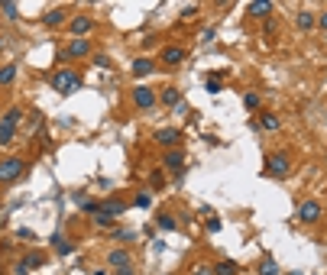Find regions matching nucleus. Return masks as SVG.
Returning <instances> with one entry per match:
<instances>
[{
	"label": "nucleus",
	"mask_w": 327,
	"mask_h": 275,
	"mask_svg": "<svg viewBox=\"0 0 327 275\" xmlns=\"http://www.w3.org/2000/svg\"><path fill=\"white\" fill-rule=\"evenodd\" d=\"M263 172L269 175V178H285V175L292 172V156H288V152H269Z\"/></svg>",
	"instance_id": "obj_1"
},
{
	"label": "nucleus",
	"mask_w": 327,
	"mask_h": 275,
	"mask_svg": "<svg viewBox=\"0 0 327 275\" xmlns=\"http://www.w3.org/2000/svg\"><path fill=\"white\" fill-rule=\"evenodd\" d=\"M26 172V162L20 156H7L0 159V185H13V181H20Z\"/></svg>",
	"instance_id": "obj_2"
},
{
	"label": "nucleus",
	"mask_w": 327,
	"mask_h": 275,
	"mask_svg": "<svg viewBox=\"0 0 327 275\" xmlns=\"http://www.w3.org/2000/svg\"><path fill=\"white\" fill-rule=\"evenodd\" d=\"M49 84H52L59 94H71V91H78V87H81V75H78V71H71V68H62V71H55L52 78H49Z\"/></svg>",
	"instance_id": "obj_3"
},
{
	"label": "nucleus",
	"mask_w": 327,
	"mask_h": 275,
	"mask_svg": "<svg viewBox=\"0 0 327 275\" xmlns=\"http://www.w3.org/2000/svg\"><path fill=\"white\" fill-rule=\"evenodd\" d=\"M133 256L126 249H110V256H107V262H110V269H114V275H130L133 272Z\"/></svg>",
	"instance_id": "obj_4"
},
{
	"label": "nucleus",
	"mask_w": 327,
	"mask_h": 275,
	"mask_svg": "<svg viewBox=\"0 0 327 275\" xmlns=\"http://www.w3.org/2000/svg\"><path fill=\"white\" fill-rule=\"evenodd\" d=\"M156 101H159L156 91H152V87H146V84H140L136 91H133V104H136L140 110H152V107H156Z\"/></svg>",
	"instance_id": "obj_5"
},
{
	"label": "nucleus",
	"mask_w": 327,
	"mask_h": 275,
	"mask_svg": "<svg viewBox=\"0 0 327 275\" xmlns=\"http://www.w3.org/2000/svg\"><path fill=\"white\" fill-rule=\"evenodd\" d=\"M298 220H301V223H318L321 220V204L318 201H304V204L298 207Z\"/></svg>",
	"instance_id": "obj_6"
},
{
	"label": "nucleus",
	"mask_w": 327,
	"mask_h": 275,
	"mask_svg": "<svg viewBox=\"0 0 327 275\" xmlns=\"http://www.w3.org/2000/svg\"><path fill=\"white\" fill-rule=\"evenodd\" d=\"M181 139V133L175 130V126H162V130H156V142L159 146H169V149H175Z\"/></svg>",
	"instance_id": "obj_7"
},
{
	"label": "nucleus",
	"mask_w": 327,
	"mask_h": 275,
	"mask_svg": "<svg viewBox=\"0 0 327 275\" xmlns=\"http://www.w3.org/2000/svg\"><path fill=\"white\" fill-rule=\"evenodd\" d=\"M91 16H75V20H71V23H68V32H71V36H75V39H85V36H88V32H91Z\"/></svg>",
	"instance_id": "obj_8"
},
{
	"label": "nucleus",
	"mask_w": 327,
	"mask_h": 275,
	"mask_svg": "<svg viewBox=\"0 0 327 275\" xmlns=\"http://www.w3.org/2000/svg\"><path fill=\"white\" fill-rule=\"evenodd\" d=\"M65 20H68V10L52 7L46 16H42V26H49V29H59V26H65Z\"/></svg>",
	"instance_id": "obj_9"
},
{
	"label": "nucleus",
	"mask_w": 327,
	"mask_h": 275,
	"mask_svg": "<svg viewBox=\"0 0 327 275\" xmlns=\"http://www.w3.org/2000/svg\"><path fill=\"white\" fill-rule=\"evenodd\" d=\"M159 55H162V62H165V65H181V62L188 58V52H185L181 46H165Z\"/></svg>",
	"instance_id": "obj_10"
},
{
	"label": "nucleus",
	"mask_w": 327,
	"mask_h": 275,
	"mask_svg": "<svg viewBox=\"0 0 327 275\" xmlns=\"http://www.w3.org/2000/svg\"><path fill=\"white\" fill-rule=\"evenodd\" d=\"M162 162H165L169 172H181V168H185V152H181V149H169Z\"/></svg>",
	"instance_id": "obj_11"
},
{
	"label": "nucleus",
	"mask_w": 327,
	"mask_h": 275,
	"mask_svg": "<svg viewBox=\"0 0 327 275\" xmlns=\"http://www.w3.org/2000/svg\"><path fill=\"white\" fill-rule=\"evenodd\" d=\"M91 52V46H88V39H75L68 49L62 52V58H85V55Z\"/></svg>",
	"instance_id": "obj_12"
},
{
	"label": "nucleus",
	"mask_w": 327,
	"mask_h": 275,
	"mask_svg": "<svg viewBox=\"0 0 327 275\" xmlns=\"http://www.w3.org/2000/svg\"><path fill=\"white\" fill-rule=\"evenodd\" d=\"M159 101H162L165 104V107H175V110H178L181 107V91H178V87H165V91H162V94H159Z\"/></svg>",
	"instance_id": "obj_13"
},
{
	"label": "nucleus",
	"mask_w": 327,
	"mask_h": 275,
	"mask_svg": "<svg viewBox=\"0 0 327 275\" xmlns=\"http://www.w3.org/2000/svg\"><path fill=\"white\" fill-rule=\"evenodd\" d=\"M256 126H259V130H263V133H275V130H279V126H282V120L275 117V113H263V117L256 120Z\"/></svg>",
	"instance_id": "obj_14"
},
{
	"label": "nucleus",
	"mask_w": 327,
	"mask_h": 275,
	"mask_svg": "<svg viewBox=\"0 0 327 275\" xmlns=\"http://www.w3.org/2000/svg\"><path fill=\"white\" fill-rule=\"evenodd\" d=\"M156 227L159 230H162V233H175V230H178V220H175V217H172V214H159V217H156Z\"/></svg>",
	"instance_id": "obj_15"
},
{
	"label": "nucleus",
	"mask_w": 327,
	"mask_h": 275,
	"mask_svg": "<svg viewBox=\"0 0 327 275\" xmlns=\"http://www.w3.org/2000/svg\"><path fill=\"white\" fill-rule=\"evenodd\" d=\"M123 211H126V204L114 197V201H104V204H101V211H97V214H107V217H120Z\"/></svg>",
	"instance_id": "obj_16"
},
{
	"label": "nucleus",
	"mask_w": 327,
	"mask_h": 275,
	"mask_svg": "<svg viewBox=\"0 0 327 275\" xmlns=\"http://www.w3.org/2000/svg\"><path fill=\"white\" fill-rule=\"evenodd\" d=\"M23 266H26V269H42V266H46V252H39V249L26 252V256H23Z\"/></svg>",
	"instance_id": "obj_17"
},
{
	"label": "nucleus",
	"mask_w": 327,
	"mask_h": 275,
	"mask_svg": "<svg viewBox=\"0 0 327 275\" xmlns=\"http://www.w3.org/2000/svg\"><path fill=\"white\" fill-rule=\"evenodd\" d=\"M246 13L249 16H269L272 13V0H256V3H249Z\"/></svg>",
	"instance_id": "obj_18"
},
{
	"label": "nucleus",
	"mask_w": 327,
	"mask_h": 275,
	"mask_svg": "<svg viewBox=\"0 0 327 275\" xmlns=\"http://www.w3.org/2000/svg\"><path fill=\"white\" fill-rule=\"evenodd\" d=\"M152 71H156V62H152V58H136V62H133V75H136V78H140V75H152Z\"/></svg>",
	"instance_id": "obj_19"
},
{
	"label": "nucleus",
	"mask_w": 327,
	"mask_h": 275,
	"mask_svg": "<svg viewBox=\"0 0 327 275\" xmlns=\"http://www.w3.org/2000/svg\"><path fill=\"white\" fill-rule=\"evenodd\" d=\"M314 26H318V16L311 13V10H301V13H298V29H314Z\"/></svg>",
	"instance_id": "obj_20"
},
{
	"label": "nucleus",
	"mask_w": 327,
	"mask_h": 275,
	"mask_svg": "<svg viewBox=\"0 0 327 275\" xmlns=\"http://www.w3.org/2000/svg\"><path fill=\"white\" fill-rule=\"evenodd\" d=\"M13 136H16V126H10V123H3V120H0V146H3V149L13 142Z\"/></svg>",
	"instance_id": "obj_21"
},
{
	"label": "nucleus",
	"mask_w": 327,
	"mask_h": 275,
	"mask_svg": "<svg viewBox=\"0 0 327 275\" xmlns=\"http://www.w3.org/2000/svg\"><path fill=\"white\" fill-rule=\"evenodd\" d=\"M13 78H16V65H0V87L13 84Z\"/></svg>",
	"instance_id": "obj_22"
},
{
	"label": "nucleus",
	"mask_w": 327,
	"mask_h": 275,
	"mask_svg": "<svg viewBox=\"0 0 327 275\" xmlns=\"http://www.w3.org/2000/svg\"><path fill=\"white\" fill-rule=\"evenodd\" d=\"M214 275H237V262L234 259H224L214 266Z\"/></svg>",
	"instance_id": "obj_23"
},
{
	"label": "nucleus",
	"mask_w": 327,
	"mask_h": 275,
	"mask_svg": "<svg viewBox=\"0 0 327 275\" xmlns=\"http://www.w3.org/2000/svg\"><path fill=\"white\" fill-rule=\"evenodd\" d=\"M52 246H55L59 252H71V249H75V246H71V240H65L62 233H52Z\"/></svg>",
	"instance_id": "obj_24"
},
{
	"label": "nucleus",
	"mask_w": 327,
	"mask_h": 275,
	"mask_svg": "<svg viewBox=\"0 0 327 275\" xmlns=\"http://www.w3.org/2000/svg\"><path fill=\"white\" fill-rule=\"evenodd\" d=\"M259 275H279V262H275V259H263V262H259Z\"/></svg>",
	"instance_id": "obj_25"
},
{
	"label": "nucleus",
	"mask_w": 327,
	"mask_h": 275,
	"mask_svg": "<svg viewBox=\"0 0 327 275\" xmlns=\"http://www.w3.org/2000/svg\"><path fill=\"white\" fill-rule=\"evenodd\" d=\"M204 87H208V94H220V91H224V81H220L217 75H210V78L204 81Z\"/></svg>",
	"instance_id": "obj_26"
},
{
	"label": "nucleus",
	"mask_w": 327,
	"mask_h": 275,
	"mask_svg": "<svg viewBox=\"0 0 327 275\" xmlns=\"http://www.w3.org/2000/svg\"><path fill=\"white\" fill-rule=\"evenodd\" d=\"M149 204H152V194H149V191H140V194L133 197V207H140V211H146Z\"/></svg>",
	"instance_id": "obj_27"
},
{
	"label": "nucleus",
	"mask_w": 327,
	"mask_h": 275,
	"mask_svg": "<svg viewBox=\"0 0 327 275\" xmlns=\"http://www.w3.org/2000/svg\"><path fill=\"white\" fill-rule=\"evenodd\" d=\"M259 104H263V101H259V94H256V91L243 94V107H246V110H259Z\"/></svg>",
	"instance_id": "obj_28"
},
{
	"label": "nucleus",
	"mask_w": 327,
	"mask_h": 275,
	"mask_svg": "<svg viewBox=\"0 0 327 275\" xmlns=\"http://www.w3.org/2000/svg\"><path fill=\"white\" fill-rule=\"evenodd\" d=\"M114 240H120V243H133V240H140V233H133V230H114Z\"/></svg>",
	"instance_id": "obj_29"
},
{
	"label": "nucleus",
	"mask_w": 327,
	"mask_h": 275,
	"mask_svg": "<svg viewBox=\"0 0 327 275\" xmlns=\"http://www.w3.org/2000/svg\"><path fill=\"white\" fill-rule=\"evenodd\" d=\"M20 120H23V110H20V107H13V110H7V113H3V123H10V126H16Z\"/></svg>",
	"instance_id": "obj_30"
},
{
	"label": "nucleus",
	"mask_w": 327,
	"mask_h": 275,
	"mask_svg": "<svg viewBox=\"0 0 327 275\" xmlns=\"http://www.w3.org/2000/svg\"><path fill=\"white\" fill-rule=\"evenodd\" d=\"M0 10H3V16H10V20H13V16L20 13V10H16V3H13V0H3V3H0Z\"/></svg>",
	"instance_id": "obj_31"
},
{
	"label": "nucleus",
	"mask_w": 327,
	"mask_h": 275,
	"mask_svg": "<svg viewBox=\"0 0 327 275\" xmlns=\"http://www.w3.org/2000/svg\"><path fill=\"white\" fill-rule=\"evenodd\" d=\"M220 230H224L220 217H210V220H208V233H220Z\"/></svg>",
	"instance_id": "obj_32"
},
{
	"label": "nucleus",
	"mask_w": 327,
	"mask_h": 275,
	"mask_svg": "<svg viewBox=\"0 0 327 275\" xmlns=\"http://www.w3.org/2000/svg\"><path fill=\"white\" fill-rule=\"evenodd\" d=\"M16 236H20V240H26V243H32V240H36V233H32L30 227H20V230H16Z\"/></svg>",
	"instance_id": "obj_33"
},
{
	"label": "nucleus",
	"mask_w": 327,
	"mask_h": 275,
	"mask_svg": "<svg viewBox=\"0 0 327 275\" xmlns=\"http://www.w3.org/2000/svg\"><path fill=\"white\" fill-rule=\"evenodd\" d=\"M149 181H152V188H156V191L165 188V175L162 172H152V178H149Z\"/></svg>",
	"instance_id": "obj_34"
},
{
	"label": "nucleus",
	"mask_w": 327,
	"mask_h": 275,
	"mask_svg": "<svg viewBox=\"0 0 327 275\" xmlns=\"http://www.w3.org/2000/svg\"><path fill=\"white\" fill-rule=\"evenodd\" d=\"M94 220H97V227H114V217L107 214H94Z\"/></svg>",
	"instance_id": "obj_35"
},
{
	"label": "nucleus",
	"mask_w": 327,
	"mask_h": 275,
	"mask_svg": "<svg viewBox=\"0 0 327 275\" xmlns=\"http://www.w3.org/2000/svg\"><path fill=\"white\" fill-rule=\"evenodd\" d=\"M191 275H214V266H195Z\"/></svg>",
	"instance_id": "obj_36"
},
{
	"label": "nucleus",
	"mask_w": 327,
	"mask_h": 275,
	"mask_svg": "<svg viewBox=\"0 0 327 275\" xmlns=\"http://www.w3.org/2000/svg\"><path fill=\"white\" fill-rule=\"evenodd\" d=\"M214 36H217V29H214V26H208V29L201 32V42H210V39H214Z\"/></svg>",
	"instance_id": "obj_37"
},
{
	"label": "nucleus",
	"mask_w": 327,
	"mask_h": 275,
	"mask_svg": "<svg viewBox=\"0 0 327 275\" xmlns=\"http://www.w3.org/2000/svg\"><path fill=\"white\" fill-rule=\"evenodd\" d=\"M94 65H101V68H110V58H107V55H94Z\"/></svg>",
	"instance_id": "obj_38"
},
{
	"label": "nucleus",
	"mask_w": 327,
	"mask_h": 275,
	"mask_svg": "<svg viewBox=\"0 0 327 275\" xmlns=\"http://www.w3.org/2000/svg\"><path fill=\"white\" fill-rule=\"evenodd\" d=\"M191 16H198V7H185V10H181V20H191Z\"/></svg>",
	"instance_id": "obj_39"
},
{
	"label": "nucleus",
	"mask_w": 327,
	"mask_h": 275,
	"mask_svg": "<svg viewBox=\"0 0 327 275\" xmlns=\"http://www.w3.org/2000/svg\"><path fill=\"white\" fill-rule=\"evenodd\" d=\"M318 26H321V29H327V10H324V13L318 16Z\"/></svg>",
	"instance_id": "obj_40"
},
{
	"label": "nucleus",
	"mask_w": 327,
	"mask_h": 275,
	"mask_svg": "<svg viewBox=\"0 0 327 275\" xmlns=\"http://www.w3.org/2000/svg\"><path fill=\"white\" fill-rule=\"evenodd\" d=\"M3 46H7V39H3V36H0V49H3Z\"/></svg>",
	"instance_id": "obj_41"
}]
</instances>
